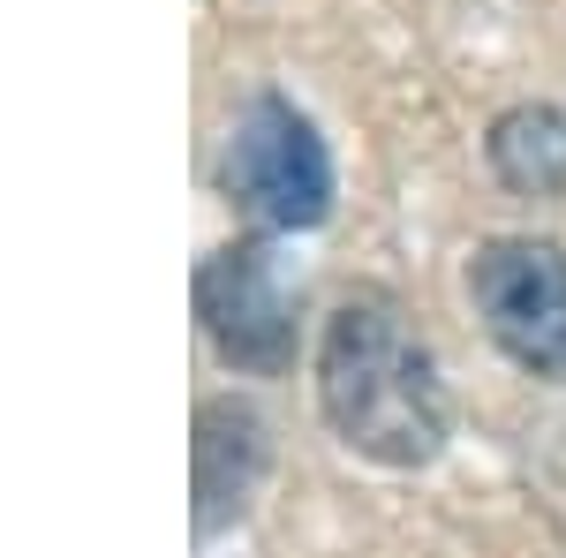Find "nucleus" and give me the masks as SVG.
Listing matches in <instances>:
<instances>
[{"mask_svg": "<svg viewBox=\"0 0 566 558\" xmlns=\"http://www.w3.org/2000/svg\"><path fill=\"white\" fill-rule=\"evenodd\" d=\"M491 167L522 197H559L566 189V114L552 106H514L491 129Z\"/></svg>", "mask_w": 566, "mask_h": 558, "instance_id": "nucleus-6", "label": "nucleus"}, {"mask_svg": "<svg viewBox=\"0 0 566 558\" xmlns=\"http://www.w3.org/2000/svg\"><path fill=\"white\" fill-rule=\"evenodd\" d=\"M264 475V423L242 400H212L197 415V520L219 528L258 498Z\"/></svg>", "mask_w": 566, "mask_h": 558, "instance_id": "nucleus-5", "label": "nucleus"}, {"mask_svg": "<svg viewBox=\"0 0 566 558\" xmlns=\"http://www.w3.org/2000/svg\"><path fill=\"white\" fill-rule=\"evenodd\" d=\"M197 317L234 370H287V355H295V295H287L272 250H258V242H234V250L205 257Z\"/></svg>", "mask_w": 566, "mask_h": 558, "instance_id": "nucleus-4", "label": "nucleus"}, {"mask_svg": "<svg viewBox=\"0 0 566 558\" xmlns=\"http://www.w3.org/2000/svg\"><path fill=\"white\" fill-rule=\"evenodd\" d=\"M227 189L234 204L258 219V227H317L333 204V167H325V144L287 98H258L234 144H227Z\"/></svg>", "mask_w": 566, "mask_h": 558, "instance_id": "nucleus-2", "label": "nucleus"}, {"mask_svg": "<svg viewBox=\"0 0 566 558\" xmlns=\"http://www.w3.org/2000/svg\"><path fill=\"white\" fill-rule=\"evenodd\" d=\"M317 400L325 423L378 468H423L446 445L438 362L386 295H355L333 309L317 347Z\"/></svg>", "mask_w": 566, "mask_h": 558, "instance_id": "nucleus-1", "label": "nucleus"}, {"mask_svg": "<svg viewBox=\"0 0 566 558\" xmlns=\"http://www.w3.org/2000/svg\"><path fill=\"white\" fill-rule=\"evenodd\" d=\"M483 333L536 378H566V257L552 242H483L469 264Z\"/></svg>", "mask_w": 566, "mask_h": 558, "instance_id": "nucleus-3", "label": "nucleus"}]
</instances>
